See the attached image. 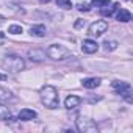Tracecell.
<instances>
[{"label": "cell", "mask_w": 133, "mask_h": 133, "mask_svg": "<svg viewBox=\"0 0 133 133\" xmlns=\"http://www.w3.org/2000/svg\"><path fill=\"white\" fill-rule=\"evenodd\" d=\"M2 68L6 69L8 72H21L24 68H25V63L21 56L17 55H6L3 59H2Z\"/></svg>", "instance_id": "7a4b0ae2"}, {"label": "cell", "mask_w": 133, "mask_h": 133, "mask_svg": "<svg viewBox=\"0 0 133 133\" xmlns=\"http://www.w3.org/2000/svg\"><path fill=\"white\" fill-rule=\"evenodd\" d=\"M107 30H108V22H107V21H96V22H92V24L89 25L88 35L97 38V36H102Z\"/></svg>", "instance_id": "5b68a950"}, {"label": "cell", "mask_w": 133, "mask_h": 133, "mask_svg": "<svg viewBox=\"0 0 133 133\" xmlns=\"http://www.w3.org/2000/svg\"><path fill=\"white\" fill-rule=\"evenodd\" d=\"M75 122H77V128L80 131H83V133H96L97 131V125L91 119H86L83 116H78Z\"/></svg>", "instance_id": "277c9868"}, {"label": "cell", "mask_w": 133, "mask_h": 133, "mask_svg": "<svg viewBox=\"0 0 133 133\" xmlns=\"http://www.w3.org/2000/svg\"><path fill=\"white\" fill-rule=\"evenodd\" d=\"M3 21H5V17H3V16H0V25L3 24Z\"/></svg>", "instance_id": "cb8c5ba5"}, {"label": "cell", "mask_w": 133, "mask_h": 133, "mask_svg": "<svg viewBox=\"0 0 133 133\" xmlns=\"http://www.w3.org/2000/svg\"><path fill=\"white\" fill-rule=\"evenodd\" d=\"M3 80H6V75L5 74H0V82H3Z\"/></svg>", "instance_id": "603a6c76"}, {"label": "cell", "mask_w": 133, "mask_h": 133, "mask_svg": "<svg viewBox=\"0 0 133 133\" xmlns=\"http://www.w3.org/2000/svg\"><path fill=\"white\" fill-rule=\"evenodd\" d=\"M56 6L63 8V10H71L72 8V2L71 0H56Z\"/></svg>", "instance_id": "e0dca14e"}, {"label": "cell", "mask_w": 133, "mask_h": 133, "mask_svg": "<svg viewBox=\"0 0 133 133\" xmlns=\"http://www.w3.org/2000/svg\"><path fill=\"white\" fill-rule=\"evenodd\" d=\"M111 3V0H92L91 5L96 6V8H103V6H108Z\"/></svg>", "instance_id": "ac0fdd59"}, {"label": "cell", "mask_w": 133, "mask_h": 133, "mask_svg": "<svg viewBox=\"0 0 133 133\" xmlns=\"http://www.w3.org/2000/svg\"><path fill=\"white\" fill-rule=\"evenodd\" d=\"M85 24V21H82V19H78V22H75V28H80L82 25Z\"/></svg>", "instance_id": "7402d4cb"}, {"label": "cell", "mask_w": 133, "mask_h": 133, "mask_svg": "<svg viewBox=\"0 0 133 133\" xmlns=\"http://www.w3.org/2000/svg\"><path fill=\"white\" fill-rule=\"evenodd\" d=\"M30 33H31L33 36L42 38V36H45V27H44V25H33V27L30 28Z\"/></svg>", "instance_id": "4fadbf2b"}, {"label": "cell", "mask_w": 133, "mask_h": 133, "mask_svg": "<svg viewBox=\"0 0 133 133\" xmlns=\"http://www.w3.org/2000/svg\"><path fill=\"white\" fill-rule=\"evenodd\" d=\"M36 117V111L35 110H28V108H24L21 110L19 113V121H31Z\"/></svg>", "instance_id": "9c48e42d"}, {"label": "cell", "mask_w": 133, "mask_h": 133, "mask_svg": "<svg viewBox=\"0 0 133 133\" xmlns=\"http://www.w3.org/2000/svg\"><path fill=\"white\" fill-rule=\"evenodd\" d=\"M116 19H117L119 22H130V21H131V13L127 11V10H121V8H119V11H117V14H116Z\"/></svg>", "instance_id": "8fae6325"}, {"label": "cell", "mask_w": 133, "mask_h": 133, "mask_svg": "<svg viewBox=\"0 0 133 133\" xmlns=\"http://www.w3.org/2000/svg\"><path fill=\"white\" fill-rule=\"evenodd\" d=\"M13 92L8 89V88H3L0 86V102H6V100H13Z\"/></svg>", "instance_id": "7c38bea8"}, {"label": "cell", "mask_w": 133, "mask_h": 133, "mask_svg": "<svg viewBox=\"0 0 133 133\" xmlns=\"http://www.w3.org/2000/svg\"><path fill=\"white\" fill-rule=\"evenodd\" d=\"M77 8H78L80 11H89V10H91V8H89V5H86V3H80Z\"/></svg>", "instance_id": "44dd1931"}, {"label": "cell", "mask_w": 133, "mask_h": 133, "mask_svg": "<svg viewBox=\"0 0 133 133\" xmlns=\"http://www.w3.org/2000/svg\"><path fill=\"white\" fill-rule=\"evenodd\" d=\"M3 39H5V36H3V33H0V42H2Z\"/></svg>", "instance_id": "d4e9b609"}, {"label": "cell", "mask_w": 133, "mask_h": 133, "mask_svg": "<svg viewBox=\"0 0 133 133\" xmlns=\"http://www.w3.org/2000/svg\"><path fill=\"white\" fill-rule=\"evenodd\" d=\"M24 30H22V27L21 25H10L8 27V33H11V35H21Z\"/></svg>", "instance_id": "ffe728a7"}, {"label": "cell", "mask_w": 133, "mask_h": 133, "mask_svg": "<svg viewBox=\"0 0 133 133\" xmlns=\"http://www.w3.org/2000/svg\"><path fill=\"white\" fill-rule=\"evenodd\" d=\"M28 56L31 58V59H35V61H42L44 58H45V53L42 52V50H28Z\"/></svg>", "instance_id": "9a60e30c"}, {"label": "cell", "mask_w": 133, "mask_h": 133, "mask_svg": "<svg viewBox=\"0 0 133 133\" xmlns=\"http://www.w3.org/2000/svg\"><path fill=\"white\" fill-rule=\"evenodd\" d=\"M39 2H41V3H49L50 0H39Z\"/></svg>", "instance_id": "484cf974"}, {"label": "cell", "mask_w": 133, "mask_h": 133, "mask_svg": "<svg viewBox=\"0 0 133 133\" xmlns=\"http://www.w3.org/2000/svg\"><path fill=\"white\" fill-rule=\"evenodd\" d=\"M82 85H83L85 88H88V89H94V88H97V86L100 85V78H99V77H91V78H85V80L82 82Z\"/></svg>", "instance_id": "30bf717a"}, {"label": "cell", "mask_w": 133, "mask_h": 133, "mask_svg": "<svg viewBox=\"0 0 133 133\" xmlns=\"http://www.w3.org/2000/svg\"><path fill=\"white\" fill-rule=\"evenodd\" d=\"M0 121H6V122L13 121L11 113H10L8 107H5V105H0Z\"/></svg>", "instance_id": "5bb4252c"}, {"label": "cell", "mask_w": 133, "mask_h": 133, "mask_svg": "<svg viewBox=\"0 0 133 133\" xmlns=\"http://www.w3.org/2000/svg\"><path fill=\"white\" fill-rule=\"evenodd\" d=\"M116 10H119V3H113V5H111V8H108V10H107V8H102V14L110 17V16H113V14H114V11H116Z\"/></svg>", "instance_id": "2e32d148"}, {"label": "cell", "mask_w": 133, "mask_h": 133, "mask_svg": "<svg viewBox=\"0 0 133 133\" xmlns=\"http://www.w3.org/2000/svg\"><path fill=\"white\" fill-rule=\"evenodd\" d=\"M39 96H41V102H42L47 108H50V110L56 108V107H58V103H59L58 91H56L53 86H50V85L42 86V88H41V91H39Z\"/></svg>", "instance_id": "6da1fadb"}, {"label": "cell", "mask_w": 133, "mask_h": 133, "mask_svg": "<svg viewBox=\"0 0 133 133\" xmlns=\"http://www.w3.org/2000/svg\"><path fill=\"white\" fill-rule=\"evenodd\" d=\"M116 47H117L116 41H105V44H103V49L107 52H113V50H116Z\"/></svg>", "instance_id": "d6986e66"}, {"label": "cell", "mask_w": 133, "mask_h": 133, "mask_svg": "<svg viewBox=\"0 0 133 133\" xmlns=\"http://www.w3.org/2000/svg\"><path fill=\"white\" fill-rule=\"evenodd\" d=\"M82 50L85 53H96L99 50V44L92 39H85L83 44H82Z\"/></svg>", "instance_id": "8992f818"}, {"label": "cell", "mask_w": 133, "mask_h": 133, "mask_svg": "<svg viewBox=\"0 0 133 133\" xmlns=\"http://www.w3.org/2000/svg\"><path fill=\"white\" fill-rule=\"evenodd\" d=\"M111 86H113V89H114L116 92H119L121 96L130 91V83H127V82H119V80H116V82L111 83Z\"/></svg>", "instance_id": "52a82bcc"}, {"label": "cell", "mask_w": 133, "mask_h": 133, "mask_svg": "<svg viewBox=\"0 0 133 133\" xmlns=\"http://www.w3.org/2000/svg\"><path fill=\"white\" fill-rule=\"evenodd\" d=\"M45 53L52 59H56V61H63V59L71 56V50L68 47L61 45V44H52V45H49V49H47Z\"/></svg>", "instance_id": "3957f363"}, {"label": "cell", "mask_w": 133, "mask_h": 133, "mask_svg": "<svg viewBox=\"0 0 133 133\" xmlns=\"http://www.w3.org/2000/svg\"><path fill=\"white\" fill-rule=\"evenodd\" d=\"M82 103V99L78 97V96H68V99L64 100V105H66V108H75V107H78Z\"/></svg>", "instance_id": "ba28073f"}]
</instances>
